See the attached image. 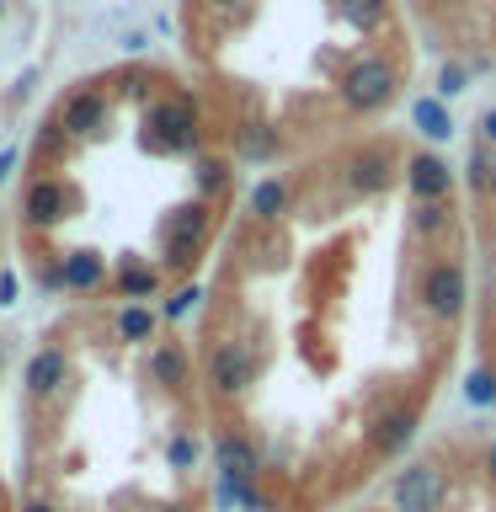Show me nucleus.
Segmentation results:
<instances>
[{
	"label": "nucleus",
	"mask_w": 496,
	"mask_h": 512,
	"mask_svg": "<svg viewBox=\"0 0 496 512\" xmlns=\"http://www.w3.org/2000/svg\"><path fill=\"white\" fill-rule=\"evenodd\" d=\"M390 96H395V64H390V59L363 54L358 64H347V75H342V102H347V107L379 112Z\"/></svg>",
	"instance_id": "obj_1"
},
{
	"label": "nucleus",
	"mask_w": 496,
	"mask_h": 512,
	"mask_svg": "<svg viewBox=\"0 0 496 512\" xmlns=\"http://www.w3.org/2000/svg\"><path fill=\"white\" fill-rule=\"evenodd\" d=\"M443 496H448V480H443L438 464H406V470L390 480L395 512H443Z\"/></svg>",
	"instance_id": "obj_2"
},
{
	"label": "nucleus",
	"mask_w": 496,
	"mask_h": 512,
	"mask_svg": "<svg viewBox=\"0 0 496 512\" xmlns=\"http://www.w3.org/2000/svg\"><path fill=\"white\" fill-rule=\"evenodd\" d=\"M464 299H470V278H464L459 262L427 267V278H422V304H427V315L454 320V315L464 310Z\"/></svg>",
	"instance_id": "obj_3"
},
{
	"label": "nucleus",
	"mask_w": 496,
	"mask_h": 512,
	"mask_svg": "<svg viewBox=\"0 0 496 512\" xmlns=\"http://www.w3.org/2000/svg\"><path fill=\"white\" fill-rule=\"evenodd\" d=\"M256 379V358L240 342H219L214 358H208V384H214L219 395H240L246 384Z\"/></svg>",
	"instance_id": "obj_4"
},
{
	"label": "nucleus",
	"mask_w": 496,
	"mask_h": 512,
	"mask_svg": "<svg viewBox=\"0 0 496 512\" xmlns=\"http://www.w3.org/2000/svg\"><path fill=\"white\" fill-rule=\"evenodd\" d=\"M214 464H219L224 486H251L256 470H262V454H256L251 438H240V432H224V438L214 443Z\"/></svg>",
	"instance_id": "obj_5"
},
{
	"label": "nucleus",
	"mask_w": 496,
	"mask_h": 512,
	"mask_svg": "<svg viewBox=\"0 0 496 512\" xmlns=\"http://www.w3.org/2000/svg\"><path fill=\"white\" fill-rule=\"evenodd\" d=\"M406 187L416 192V203H443L448 187H454V171H448V160L422 150V155L406 160Z\"/></svg>",
	"instance_id": "obj_6"
},
{
	"label": "nucleus",
	"mask_w": 496,
	"mask_h": 512,
	"mask_svg": "<svg viewBox=\"0 0 496 512\" xmlns=\"http://www.w3.org/2000/svg\"><path fill=\"white\" fill-rule=\"evenodd\" d=\"M70 208H75L70 187L54 182V176H43V182H32V187H27L22 214H27V224H59V219H70Z\"/></svg>",
	"instance_id": "obj_7"
},
{
	"label": "nucleus",
	"mask_w": 496,
	"mask_h": 512,
	"mask_svg": "<svg viewBox=\"0 0 496 512\" xmlns=\"http://www.w3.org/2000/svg\"><path fill=\"white\" fill-rule=\"evenodd\" d=\"M203 230H208V208L203 203L171 208V214H166V251H171V262H187V251L203 240Z\"/></svg>",
	"instance_id": "obj_8"
},
{
	"label": "nucleus",
	"mask_w": 496,
	"mask_h": 512,
	"mask_svg": "<svg viewBox=\"0 0 496 512\" xmlns=\"http://www.w3.org/2000/svg\"><path fill=\"white\" fill-rule=\"evenodd\" d=\"M150 128H155L160 150H192V144H198V123H192V107L187 102H160Z\"/></svg>",
	"instance_id": "obj_9"
},
{
	"label": "nucleus",
	"mask_w": 496,
	"mask_h": 512,
	"mask_svg": "<svg viewBox=\"0 0 496 512\" xmlns=\"http://www.w3.org/2000/svg\"><path fill=\"white\" fill-rule=\"evenodd\" d=\"M416 438V411L411 406H395V411H384L374 427H368V448H374L379 459H395L400 448H406Z\"/></svg>",
	"instance_id": "obj_10"
},
{
	"label": "nucleus",
	"mask_w": 496,
	"mask_h": 512,
	"mask_svg": "<svg viewBox=\"0 0 496 512\" xmlns=\"http://www.w3.org/2000/svg\"><path fill=\"white\" fill-rule=\"evenodd\" d=\"M390 182H395V160L384 150H358L347 160V187L363 192V198H374V192H384Z\"/></svg>",
	"instance_id": "obj_11"
},
{
	"label": "nucleus",
	"mask_w": 496,
	"mask_h": 512,
	"mask_svg": "<svg viewBox=\"0 0 496 512\" xmlns=\"http://www.w3.org/2000/svg\"><path fill=\"white\" fill-rule=\"evenodd\" d=\"M107 123V96L102 91H75L59 112V128L64 134H96Z\"/></svg>",
	"instance_id": "obj_12"
},
{
	"label": "nucleus",
	"mask_w": 496,
	"mask_h": 512,
	"mask_svg": "<svg viewBox=\"0 0 496 512\" xmlns=\"http://www.w3.org/2000/svg\"><path fill=\"white\" fill-rule=\"evenodd\" d=\"M64 352L59 347H43V352H32V363H27V390L32 395H54L59 384H64Z\"/></svg>",
	"instance_id": "obj_13"
},
{
	"label": "nucleus",
	"mask_w": 496,
	"mask_h": 512,
	"mask_svg": "<svg viewBox=\"0 0 496 512\" xmlns=\"http://www.w3.org/2000/svg\"><path fill=\"white\" fill-rule=\"evenodd\" d=\"M59 278L70 288H96V283H102V256H96V251H70V256H64V267H59Z\"/></svg>",
	"instance_id": "obj_14"
},
{
	"label": "nucleus",
	"mask_w": 496,
	"mask_h": 512,
	"mask_svg": "<svg viewBox=\"0 0 496 512\" xmlns=\"http://www.w3.org/2000/svg\"><path fill=\"white\" fill-rule=\"evenodd\" d=\"M150 374H155V384H182V379H187V358H182V347H155Z\"/></svg>",
	"instance_id": "obj_15"
},
{
	"label": "nucleus",
	"mask_w": 496,
	"mask_h": 512,
	"mask_svg": "<svg viewBox=\"0 0 496 512\" xmlns=\"http://www.w3.org/2000/svg\"><path fill=\"white\" fill-rule=\"evenodd\" d=\"M118 288H123V299H144V294H155V288H160V278H155V267L123 262V272H118Z\"/></svg>",
	"instance_id": "obj_16"
},
{
	"label": "nucleus",
	"mask_w": 496,
	"mask_h": 512,
	"mask_svg": "<svg viewBox=\"0 0 496 512\" xmlns=\"http://www.w3.org/2000/svg\"><path fill=\"white\" fill-rule=\"evenodd\" d=\"M283 208H288V187L283 182H262V187L251 192V214L256 219H278Z\"/></svg>",
	"instance_id": "obj_17"
},
{
	"label": "nucleus",
	"mask_w": 496,
	"mask_h": 512,
	"mask_svg": "<svg viewBox=\"0 0 496 512\" xmlns=\"http://www.w3.org/2000/svg\"><path fill=\"white\" fill-rule=\"evenodd\" d=\"M150 331H155V315L139 310V304H128V310L118 315V336H123V342H144Z\"/></svg>",
	"instance_id": "obj_18"
},
{
	"label": "nucleus",
	"mask_w": 496,
	"mask_h": 512,
	"mask_svg": "<svg viewBox=\"0 0 496 512\" xmlns=\"http://www.w3.org/2000/svg\"><path fill=\"white\" fill-rule=\"evenodd\" d=\"M470 171H475V187L480 192H496V150H491V144H475Z\"/></svg>",
	"instance_id": "obj_19"
},
{
	"label": "nucleus",
	"mask_w": 496,
	"mask_h": 512,
	"mask_svg": "<svg viewBox=\"0 0 496 512\" xmlns=\"http://www.w3.org/2000/svg\"><path fill=\"white\" fill-rule=\"evenodd\" d=\"M411 224H416V235H438L443 224H448V203H416L411 208Z\"/></svg>",
	"instance_id": "obj_20"
},
{
	"label": "nucleus",
	"mask_w": 496,
	"mask_h": 512,
	"mask_svg": "<svg viewBox=\"0 0 496 512\" xmlns=\"http://www.w3.org/2000/svg\"><path fill=\"white\" fill-rule=\"evenodd\" d=\"M203 294H198V288H176V294L166 299V320H182L187 310H192V304H198Z\"/></svg>",
	"instance_id": "obj_21"
},
{
	"label": "nucleus",
	"mask_w": 496,
	"mask_h": 512,
	"mask_svg": "<svg viewBox=\"0 0 496 512\" xmlns=\"http://www.w3.org/2000/svg\"><path fill=\"white\" fill-rule=\"evenodd\" d=\"M166 459L176 464V470H187V464L198 459V443H192V438H171V448H166Z\"/></svg>",
	"instance_id": "obj_22"
},
{
	"label": "nucleus",
	"mask_w": 496,
	"mask_h": 512,
	"mask_svg": "<svg viewBox=\"0 0 496 512\" xmlns=\"http://www.w3.org/2000/svg\"><path fill=\"white\" fill-rule=\"evenodd\" d=\"M470 400H496V374L475 368V374H470Z\"/></svg>",
	"instance_id": "obj_23"
},
{
	"label": "nucleus",
	"mask_w": 496,
	"mask_h": 512,
	"mask_svg": "<svg viewBox=\"0 0 496 512\" xmlns=\"http://www.w3.org/2000/svg\"><path fill=\"white\" fill-rule=\"evenodd\" d=\"M240 150H246V155H272V134H262V128H246V134H240Z\"/></svg>",
	"instance_id": "obj_24"
},
{
	"label": "nucleus",
	"mask_w": 496,
	"mask_h": 512,
	"mask_svg": "<svg viewBox=\"0 0 496 512\" xmlns=\"http://www.w3.org/2000/svg\"><path fill=\"white\" fill-rule=\"evenodd\" d=\"M198 182H203V192H219V187H224V166H219V160H203V166H198Z\"/></svg>",
	"instance_id": "obj_25"
},
{
	"label": "nucleus",
	"mask_w": 496,
	"mask_h": 512,
	"mask_svg": "<svg viewBox=\"0 0 496 512\" xmlns=\"http://www.w3.org/2000/svg\"><path fill=\"white\" fill-rule=\"evenodd\" d=\"M0 304H16V272H0Z\"/></svg>",
	"instance_id": "obj_26"
},
{
	"label": "nucleus",
	"mask_w": 496,
	"mask_h": 512,
	"mask_svg": "<svg viewBox=\"0 0 496 512\" xmlns=\"http://www.w3.org/2000/svg\"><path fill=\"white\" fill-rule=\"evenodd\" d=\"M480 134H486L480 144H491V150H496V112H486V118H480Z\"/></svg>",
	"instance_id": "obj_27"
},
{
	"label": "nucleus",
	"mask_w": 496,
	"mask_h": 512,
	"mask_svg": "<svg viewBox=\"0 0 496 512\" xmlns=\"http://www.w3.org/2000/svg\"><path fill=\"white\" fill-rule=\"evenodd\" d=\"M480 464H486V480L496 486V443H486V454H480Z\"/></svg>",
	"instance_id": "obj_28"
},
{
	"label": "nucleus",
	"mask_w": 496,
	"mask_h": 512,
	"mask_svg": "<svg viewBox=\"0 0 496 512\" xmlns=\"http://www.w3.org/2000/svg\"><path fill=\"white\" fill-rule=\"evenodd\" d=\"M16 512H54V502H43V496H27V502L16 507Z\"/></svg>",
	"instance_id": "obj_29"
},
{
	"label": "nucleus",
	"mask_w": 496,
	"mask_h": 512,
	"mask_svg": "<svg viewBox=\"0 0 496 512\" xmlns=\"http://www.w3.org/2000/svg\"><path fill=\"white\" fill-rule=\"evenodd\" d=\"M11 166H16V150H0V182L11 176Z\"/></svg>",
	"instance_id": "obj_30"
},
{
	"label": "nucleus",
	"mask_w": 496,
	"mask_h": 512,
	"mask_svg": "<svg viewBox=\"0 0 496 512\" xmlns=\"http://www.w3.org/2000/svg\"><path fill=\"white\" fill-rule=\"evenodd\" d=\"M208 6H219V11H235V6H246V0H208Z\"/></svg>",
	"instance_id": "obj_31"
},
{
	"label": "nucleus",
	"mask_w": 496,
	"mask_h": 512,
	"mask_svg": "<svg viewBox=\"0 0 496 512\" xmlns=\"http://www.w3.org/2000/svg\"><path fill=\"white\" fill-rule=\"evenodd\" d=\"M160 512H192L187 502H171V507H160Z\"/></svg>",
	"instance_id": "obj_32"
},
{
	"label": "nucleus",
	"mask_w": 496,
	"mask_h": 512,
	"mask_svg": "<svg viewBox=\"0 0 496 512\" xmlns=\"http://www.w3.org/2000/svg\"><path fill=\"white\" fill-rule=\"evenodd\" d=\"M0 11H6V0H0Z\"/></svg>",
	"instance_id": "obj_33"
}]
</instances>
